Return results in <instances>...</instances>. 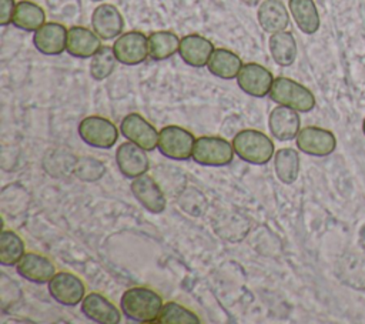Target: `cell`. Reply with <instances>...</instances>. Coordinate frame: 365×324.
<instances>
[{
	"mask_svg": "<svg viewBox=\"0 0 365 324\" xmlns=\"http://www.w3.org/2000/svg\"><path fill=\"white\" fill-rule=\"evenodd\" d=\"M14 0H0V24L7 26L9 23H13V16L16 10Z\"/></svg>",
	"mask_w": 365,
	"mask_h": 324,
	"instance_id": "cell-33",
	"label": "cell"
},
{
	"mask_svg": "<svg viewBox=\"0 0 365 324\" xmlns=\"http://www.w3.org/2000/svg\"><path fill=\"white\" fill-rule=\"evenodd\" d=\"M120 131L128 141L143 147L147 151H151L158 146L160 133L138 113L127 114L120 123Z\"/></svg>",
	"mask_w": 365,
	"mask_h": 324,
	"instance_id": "cell-9",
	"label": "cell"
},
{
	"mask_svg": "<svg viewBox=\"0 0 365 324\" xmlns=\"http://www.w3.org/2000/svg\"><path fill=\"white\" fill-rule=\"evenodd\" d=\"M101 47V39L96 31L74 26L68 29L67 33V47L66 51L77 59H91Z\"/></svg>",
	"mask_w": 365,
	"mask_h": 324,
	"instance_id": "cell-19",
	"label": "cell"
},
{
	"mask_svg": "<svg viewBox=\"0 0 365 324\" xmlns=\"http://www.w3.org/2000/svg\"><path fill=\"white\" fill-rule=\"evenodd\" d=\"M44 23H46V13L38 4L30 0H21L16 4L13 24L17 29L24 31H36Z\"/></svg>",
	"mask_w": 365,
	"mask_h": 324,
	"instance_id": "cell-25",
	"label": "cell"
},
{
	"mask_svg": "<svg viewBox=\"0 0 365 324\" xmlns=\"http://www.w3.org/2000/svg\"><path fill=\"white\" fill-rule=\"evenodd\" d=\"M257 19L261 29L267 33H278L288 27L289 14L281 0H264L258 6Z\"/></svg>",
	"mask_w": 365,
	"mask_h": 324,
	"instance_id": "cell-21",
	"label": "cell"
},
{
	"mask_svg": "<svg viewBox=\"0 0 365 324\" xmlns=\"http://www.w3.org/2000/svg\"><path fill=\"white\" fill-rule=\"evenodd\" d=\"M131 193L134 198L150 213L160 214L165 210L167 198L160 184L148 174L133 178Z\"/></svg>",
	"mask_w": 365,
	"mask_h": 324,
	"instance_id": "cell-13",
	"label": "cell"
},
{
	"mask_svg": "<svg viewBox=\"0 0 365 324\" xmlns=\"http://www.w3.org/2000/svg\"><path fill=\"white\" fill-rule=\"evenodd\" d=\"M91 26L101 40H111L123 33L124 20L114 4L103 3L94 9L91 14Z\"/></svg>",
	"mask_w": 365,
	"mask_h": 324,
	"instance_id": "cell-15",
	"label": "cell"
},
{
	"mask_svg": "<svg viewBox=\"0 0 365 324\" xmlns=\"http://www.w3.org/2000/svg\"><path fill=\"white\" fill-rule=\"evenodd\" d=\"M80 138L96 148H111L118 140V130L113 121L101 116H88L78 124Z\"/></svg>",
	"mask_w": 365,
	"mask_h": 324,
	"instance_id": "cell-6",
	"label": "cell"
},
{
	"mask_svg": "<svg viewBox=\"0 0 365 324\" xmlns=\"http://www.w3.org/2000/svg\"><path fill=\"white\" fill-rule=\"evenodd\" d=\"M160 324H200L198 315L185 308L184 305L175 303V301H168L163 305L157 321Z\"/></svg>",
	"mask_w": 365,
	"mask_h": 324,
	"instance_id": "cell-29",
	"label": "cell"
},
{
	"mask_svg": "<svg viewBox=\"0 0 365 324\" xmlns=\"http://www.w3.org/2000/svg\"><path fill=\"white\" fill-rule=\"evenodd\" d=\"M232 143L217 136H201L195 138L191 158L205 167H224L234 158Z\"/></svg>",
	"mask_w": 365,
	"mask_h": 324,
	"instance_id": "cell-4",
	"label": "cell"
},
{
	"mask_svg": "<svg viewBox=\"0 0 365 324\" xmlns=\"http://www.w3.org/2000/svg\"><path fill=\"white\" fill-rule=\"evenodd\" d=\"M16 270L24 280L36 284H48L56 274L51 260L38 253H26L16 264Z\"/></svg>",
	"mask_w": 365,
	"mask_h": 324,
	"instance_id": "cell-17",
	"label": "cell"
},
{
	"mask_svg": "<svg viewBox=\"0 0 365 324\" xmlns=\"http://www.w3.org/2000/svg\"><path fill=\"white\" fill-rule=\"evenodd\" d=\"M240 1H242L247 6H257L261 3V0H240Z\"/></svg>",
	"mask_w": 365,
	"mask_h": 324,
	"instance_id": "cell-34",
	"label": "cell"
},
{
	"mask_svg": "<svg viewBox=\"0 0 365 324\" xmlns=\"http://www.w3.org/2000/svg\"><path fill=\"white\" fill-rule=\"evenodd\" d=\"M274 170L278 180L292 184L299 174V154L291 147H284L274 154Z\"/></svg>",
	"mask_w": 365,
	"mask_h": 324,
	"instance_id": "cell-26",
	"label": "cell"
},
{
	"mask_svg": "<svg viewBox=\"0 0 365 324\" xmlns=\"http://www.w3.org/2000/svg\"><path fill=\"white\" fill-rule=\"evenodd\" d=\"M297 147L314 157H325L334 153L336 147V138L332 131L315 126H308L299 130L295 137Z\"/></svg>",
	"mask_w": 365,
	"mask_h": 324,
	"instance_id": "cell-10",
	"label": "cell"
},
{
	"mask_svg": "<svg viewBox=\"0 0 365 324\" xmlns=\"http://www.w3.org/2000/svg\"><path fill=\"white\" fill-rule=\"evenodd\" d=\"M301 118L298 111L287 106H277L268 116V128L279 141H289L299 133Z\"/></svg>",
	"mask_w": 365,
	"mask_h": 324,
	"instance_id": "cell-16",
	"label": "cell"
},
{
	"mask_svg": "<svg viewBox=\"0 0 365 324\" xmlns=\"http://www.w3.org/2000/svg\"><path fill=\"white\" fill-rule=\"evenodd\" d=\"M362 131H364V134H365V118H364V123H362Z\"/></svg>",
	"mask_w": 365,
	"mask_h": 324,
	"instance_id": "cell-35",
	"label": "cell"
},
{
	"mask_svg": "<svg viewBox=\"0 0 365 324\" xmlns=\"http://www.w3.org/2000/svg\"><path fill=\"white\" fill-rule=\"evenodd\" d=\"M48 293L54 301L66 307H74L86 297L84 283L73 273L58 271L48 281Z\"/></svg>",
	"mask_w": 365,
	"mask_h": 324,
	"instance_id": "cell-8",
	"label": "cell"
},
{
	"mask_svg": "<svg viewBox=\"0 0 365 324\" xmlns=\"http://www.w3.org/2000/svg\"><path fill=\"white\" fill-rule=\"evenodd\" d=\"M163 305L160 294L148 287H131L120 298L123 314L135 323H155Z\"/></svg>",
	"mask_w": 365,
	"mask_h": 324,
	"instance_id": "cell-1",
	"label": "cell"
},
{
	"mask_svg": "<svg viewBox=\"0 0 365 324\" xmlns=\"http://www.w3.org/2000/svg\"><path fill=\"white\" fill-rule=\"evenodd\" d=\"M268 47H269V53H271L274 61L278 66L288 67L297 59V53H298L297 41L291 31L282 30V31L271 34V37L268 40Z\"/></svg>",
	"mask_w": 365,
	"mask_h": 324,
	"instance_id": "cell-23",
	"label": "cell"
},
{
	"mask_svg": "<svg viewBox=\"0 0 365 324\" xmlns=\"http://www.w3.org/2000/svg\"><path fill=\"white\" fill-rule=\"evenodd\" d=\"M240 88L252 97H265L269 94L274 77L272 73L258 63H247L237 76Z\"/></svg>",
	"mask_w": 365,
	"mask_h": 324,
	"instance_id": "cell-11",
	"label": "cell"
},
{
	"mask_svg": "<svg viewBox=\"0 0 365 324\" xmlns=\"http://www.w3.org/2000/svg\"><path fill=\"white\" fill-rule=\"evenodd\" d=\"M117 61L118 60L113 51V47L101 46L100 50L91 57L90 76L97 81L106 80L114 71Z\"/></svg>",
	"mask_w": 365,
	"mask_h": 324,
	"instance_id": "cell-30",
	"label": "cell"
},
{
	"mask_svg": "<svg viewBox=\"0 0 365 324\" xmlns=\"http://www.w3.org/2000/svg\"><path fill=\"white\" fill-rule=\"evenodd\" d=\"M106 173V166L91 157H83L77 160L74 167V174L83 181H97Z\"/></svg>",
	"mask_w": 365,
	"mask_h": 324,
	"instance_id": "cell-31",
	"label": "cell"
},
{
	"mask_svg": "<svg viewBox=\"0 0 365 324\" xmlns=\"http://www.w3.org/2000/svg\"><path fill=\"white\" fill-rule=\"evenodd\" d=\"M268 96L274 103L294 108L298 113H308L315 107V97L309 88L282 76L274 79Z\"/></svg>",
	"mask_w": 365,
	"mask_h": 324,
	"instance_id": "cell-3",
	"label": "cell"
},
{
	"mask_svg": "<svg viewBox=\"0 0 365 324\" xmlns=\"http://www.w3.org/2000/svg\"><path fill=\"white\" fill-rule=\"evenodd\" d=\"M68 30L56 21L44 23L38 30L34 31L33 43L34 47L46 56H58L67 47Z\"/></svg>",
	"mask_w": 365,
	"mask_h": 324,
	"instance_id": "cell-14",
	"label": "cell"
},
{
	"mask_svg": "<svg viewBox=\"0 0 365 324\" xmlns=\"http://www.w3.org/2000/svg\"><path fill=\"white\" fill-rule=\"evenodd\" d=\"M56 157H46L44 158V170H47L48 173H51L53 168L57 170L56 176H63V174H70L74 173V167L77 160L71 156V154H61V151H54Z\"/></svg>",
	"mask_w": 365,
	"mask_h": 324,
	"instance_id": "cell-32",
	"label": "cell"
},
{
	"mask_svg": "<svg viewBox=\"0 0 365 324\" xmlns=\"http://www.w3.org/2000/svg\"><path fill=\"white\" fill-rule=\"evenodd\" d=\"M288 7L302 33L314 34L318 31L319 14L314 0H289Z\"/></svg>",
	"mask_w": 365,
	"mask_h": 324,
	"instance_id": "cell-24",
	"label": "cell"
},
{
	"mask_svg": "<svg viewBox=\"0 0 365 324\" xmlns=\"http://www.w3.org/2000/svg\"><path fill=\"white\" fill-rule=\"evenodd\" d=\"M232 147L241 160L255 166L267 164L275 154L272 140L254 128L238 131L232 138Z\"/></svg>",
	"mask_w": 365,
	"mask_h": 324,
	"instance_id": "cell-2",
	"label": "cell"
},
{
	"mask_svg": "<svg viewBox=\"0 0 365 324\" xmlns=\"http://www.w3.org/2000/svg\"><path fill=\"white\" fill-rule=\"evenodd\" d=\"M83 314L98 324H118L121 321V313L118 308L103 294L90 293L81 301Z\"/></svg>",
	"mask_w": 365,
	"mask_h": 324,
	"instance_id": "cell-18",
	"label": "cell"
},
{
	"mask_svg": "<svg viewBox=\"0 0 365 324\" xmlns=\"http://www.w3.org/2000/svg\"><path fill=\"white\" fill-rule=\"evenodd\" d=\"M26 245L21 237L11 230H1L0 234V263L3 265H16L26 254Z\"/></svg>",
	"mask_w": 365,
	"mask_h": 324,
	"instance_id": "cell-28",
	"label": "cell"
},
{
	"mask_svg": "<svg viewBox=\"0 0 365 324\" xmlns=\"http://www.w3.org/2000/svg\"><path fill=\"white\" fill-rule=\"evenodd\" d=\"M91 1H103V0H91Z\"/></svg>",
	"mask_w": 365,
	"mask_h": 324,
	"instance_id": "cell-36",
	"label": "cell"
},
{
	"mask_svg": "<svg viewBox=\"0 0 365 324\" xmlns=\"http://www.w3.org/2000/svg\"><path fill=\"white\" fill-rule=\"evenodd\" d=\"M194 144V134L187 128L180 126H165L160 130L157 148L164 157L182 161L192 156Z\"/></svg>",
	"mask_w": 365,
	"mask_h": 324,
	"instance_id": "cell-5",
	"label": "cell"
},
{
	"mask_svg": "<svg viewBox=\"0 0 365 324\" xmlns=\"http://www.w3.org/2000/svg\"><path fill=\"white\" fill-rule=\"evenodd\" d=\"M147 150L131 143L124 141L115 150V163L120 173L127 178H135L145 174L150 168Z\"/></svg>",
	"mask_w": 365,
	"mask_h": 324,
	"instance_id": "cell-12",
	"label": "cell"
},
{
	"mask_svg": "<svg viewBox=\"0 0 365 324\" xmlns=\"http://www.w3.org/2000/svg\"><path fill=\"white\" fill-rule=\"evenodd\" d=\"M113 51L118 63L125 66H137L150 56L148 37L135 30L121 33L113 44Z\"/></svg>",
	"mask_w": 365,
	"mask_h": 324,
	"instance_id": "cell-7",
	"label": "cell"
},
{
	"mask_svg": "<svg viewBox=\"0 0 365 324\" xmlns=\"http://www.w3.org/2000/svg\"><path fill=\"white\" fill-rule=\"evenodd\" d=\"M242 66V60L234 51L227 49H215L207 64L211 74L224 80L237 79Z\"/></svg>",
	"mask_w": 365,
	"mask_h": 324,
	"instance_id": "cell-22",
	"label": "cell"
},
{
	"mask_svg": "<svg viewBox=\"0 0 365 324\" xmlns=\"http://www.w3.org/2000/svg\"><path fill=\"white\" fill-rule=\"evenodd\" d=\"M180 49V39L175 33L168 30L154 31L148 36V50L153 60L161 61L170 59Z\"/></svg>",
	"mask_w": 365,
	"mask_h": 324,
	"instance_id": "cell-27",
	"label": "cell"
},
{
	"mask_svg": "<svg viewBox=\"0 0 365 324\" xmlns=\"http://www.w3.org/2000/svg\"><path fill=\"white\" fill-rule=\"evenodd\" d=\"M212 43L200 34H187L180 40V57L191 67H204L214 53Z\"/></svg>",
	"mask_w": 365,
	"mask_h": 324,
	"instance_id": "cell-20",
	"label": "cell"
}]
</instances>
